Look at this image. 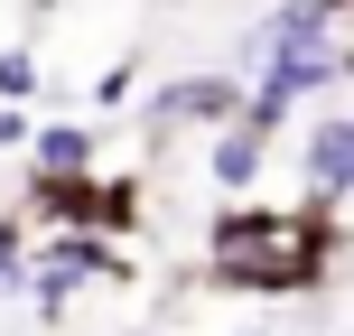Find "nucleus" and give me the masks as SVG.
<instances>
[{"instance_id": "obj_1", "label": "nucleus", "mask_w": 354, "mask_h": 336, "mask_svg": "<svg viewBox=\"0 0 354 336\" xmlns=\"http://www.w3.org/2000/svg\"><path fill=\"white\" fill-rule=\"evenodd\" d=\"M336 271V206L299 196V206H224L205 224V281L243 290V299H308Z\"/></svg>"}, {"instance_id": "obj_2", "label": "nucleus", "mask_w": 354, "mask_h": 336, "mask_svg": "<svg viewBox=\"0 0 354 336\" xmlns=\"http://www.w3.org/2000/svg\"><path fill=\"white\" fill-rule=\"evenodd\" d=\"M19 215L28 233H131L140 224V177H56V168H28L19 187Z\"/></svg>"}, {"instance_id": "obj_3", "label": "nucleus", "mask_w": 354, "mask_h": 336, "mask_svg": "<svg viewBox=\"0 0 354 336\" xmlns=\"http://www.w3.org/2000/svg\"><path fill=\"white\" fill-rule=\"evenodd\" d=\"M243 75H224V66H205V75H177V85L159 94V131H224V122H243Z\"/></svg>"}, {"instance_id": "obj_4", "label": "nucleus", "mask_w": 354, "mask_h": 336, "mask_svg": "<svg viewBox=\"0 0 354 336\" xmlns=\"http://www.w3.org/2000/svg\"><path fill=\"white\" fill-rule=\"evenodd\" d=\"M299 177H308V196L317 206H354V103H336V112H317L308 122V150H299Z\"/></svg>"}, {"instance_id": "obj_5", "label": "nucleus", "mask_w": 354, "mask_h": 336, "mask_svg": "<svg viewBox=\"0 0 354 336\" xmlns=\"http://www.w3.org/2000/svg\"><path fill=\"white\" fill-rule=\"evenodd\" d=\"M252 85H280V94H336V85H354V37H308V47H270Z\"/></svg>"}, {"instance_id": "obj_6", "label": "nucleus", "mask_w": 354, "mask_h": 336, "mask_svg": "<svg viewBox=\"0 0 354 336\" xmlns=\"http://www.w3.org/2000/svg\"><path fill=\"white\" fill-rule=\"evenodd\" d=\"M205 177L243 206L252 187L270 177V131H252V122H224V131H205Z\"/></svg>"}, {"instance_id": "obj_7", "label": "nucleus", "mask_w": 354, "mask_h": 336, "mask_svg": "<svg viewBox=\"0 0 354 336\" xmlns=\"http://www.w3.org/2000/svg\"><path fill=\"white\" fill-rule=\"evenodd\" d=\"M93 159H103L93 122H37V141H28V168H56V177H84Z\"/></svg>"}, {"instance_id": "obj_8", "label": "nucleus", "mask_w": 354, "mask_h": 336, "mask_svg": "<svg viewBox=\"0 0 354 336\" xmlns=\"http://www.w3.org/2000/svg\"><path fill=\"white\" fill-rule=\"evenodd\" d=\"M28 262H37L28 215H0V299H10V290H28Z\"/></svg>"}, {"instance_id": "obj_9", "label": "nucleus", "mask_w": 354, "mask_h": 336, "mask_svg": "<svg viewBox=\"0 0 354 336\" xmlns=\"http://www.w3.org/2000/svg\"><path fill=\"white\" fill-rule=\"evenodd\" d=\"M37 94H47V66H37L28 47H0V103H19V112H28Z\"/></svg>"}, {"instance_id": "obj_10", "label": "nucleus", "mask_w": 354, "mask_h": 336, "mask_svg": "<svg viewBox=\"0 0 354 336\" xmlns=\"http://www.w3.org/2000/svg\"><path fill=\"white\" fill-rule=\"evenodd\" d=\"M131 85H140V66L122 56V66H103V75H93V94H84V103H93V112H122V103H131Z\"/></svg>"}, {"instance_id": "obj_11", "label": "nucleus", "mask_w": 354, "mask_h": 336, "mask_svg": "<svg viewBox=\"0 0 354 336\" xmlns=\"http://www.w3.org/2000/svg\"><path fill=\"white\" fill-rule=\"evenodd\" d=\"M28 141H37V122H28L19 103H0V150H28Z\"/></svg>"}, {"instance_id": "obj_12", "label": "nucleus", "mask_w": 354, "mask_h": 336, "mask_svg": "<svg viewBox=\"0 0 354 336\" xmlns=\"http://www.w3.org/2000/svg\"><path fill=\"white\" fill-rule=\"evenodd\" d=\"M317 10H326V19H354V0H317Z\"/></svg>"}, {"instance_id": "obj_13", "label": "nucleus", "mask_w": 354, "mask_h": 336, "mask_svg": "<svg viewBox=\"0 0 354 336\" xmlns=\"http://www.w3.org/2000/svg\"><path fill=\"white\" fill-rule=\"evenodd\" d=\"M243 336H261V327H243Z\"/></svg>"}, {"instance_id": "obj_14", "label": "nucleus", "mask_w": 354, "mask_h": 336, "mask_svg": "<svg viewBox=\"0 0 354 336\" xmlns=\"http://www.w3.org/2000/svg\"><path fill=\"white\" fill-rule=\"evenodd\" d=\"M345 37H354V19H345Z\"/></svg>"}]
</instances>
